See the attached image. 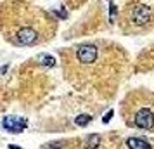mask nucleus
<instances>
[{"label":"nucleus","instance_id":"obj_1","mask_svg":"<svg viewBox=\"0 0 154 149\" xmlns=\"http://www.w3.org/2000/svg\"><path fill=\"white\" fill-rule=\"evenodd\" d=\"M121 113L130 127L154 130V97L151 95H132L126 102H123Z\"/></svg>","mask_w":154,"mask_h":149},{"label":"nucleus","instance_id":"obj_2","mask_svg":"<svg viewBox=\"0 0 154 149\" xmlns=\"http://www.w3.org/2000/svg\"><path fill=\"white\" fill-rule=\"evenodd\" d=\"M14 43L17 45H35L38 40H40V35H38V31L33 29L31 26H21V28L17 29L14 33Z\"/></svg>","mask_w":154,"mask_h":149},{"label":"nucleus","instance_id":"obj_3","mask_svg":"<svg viewBox=\"0 0 154 149\" xmlns=\"http://www.w3.org/2000/svg\"><path fill=\"white\" fill-rule=\"evenodd\" d=\"M75 54H76V59L82 64L90 66V64H94L97 61L99 49H97V45H94V43H85V45H80V47H78Z\"/></svg>","mask_w":154,"mask_h":149},{"label":"nucleus","instance_id":"obj_4","mask_svg":"<svg viewBox=\"0 0 154 149\" xmlns=\"http://www.w3.org/2000/svg\"><path fill=\"white\" fill-rule=\"evenodd\" d=\"M132 21L135 24H139V26H144L147 23L151 21V9L144 5V4H139V5H135L132 11Z\"/></svg>","mask_w":154,"mask_h":149},{"label":"nucleus","instance_id":"obj_5","mask_svg":"<svg viewBox=\"0 0 154 149\" xmlns=\"http://www.w3.org/2000/svg\"><path fill=\"white\" fill-rule=\"evenodd\" d=\"M4 128L9 130V132L19 134V132H23L26 128V120L16 118V116H7V118H4Z\"/></svg>","mask_w":154,"mask_h":149},{"label":"nucleus","instance_id":"obj_6","mask_svg":"<svg viewBox=\"0 0 154 149\" xmlns=\"http://www.w3.org/2000/svg\"><path fill=\"white\" fill-rule=\"evenodd\" d=\"M126 146H128V149H152L149 142H146L144 139H139V137H130L126 141Z\"/></svg>","mask_w":154,"mask_h":149},{"label":"nucleus","instance_id":"obj_7","mask_svg":"<svg viewBox=\"0 0 154 149\" xmlns=\"http://www.w3.org/2000/svg\"><path fill=\"white\" fill-rule=\"evenodd\" d=\"M99 142H100V137L94 134V135H90V137H88V141H87V147H88V149H95Z\"/></svg>","mask_w":154,"mask_h":149},{"label":"nucleus","instance_id":"obj_8","mask_svg":"<svg viewBox=\"0 0 154 149\" xmlns=\"http://www.w3.org/2000/svg\"><path fill=\"white\" fill-rule=\"evenodd\" d=\"M92 120V116L90 114H82V116H76V125L78 127H85V125H88V121Z\"/></svg>","mask_w":154,"mask_h":149},{"label":"nucleus","instance_id":"obj_9","mask_svg":"<svg viewBox=\"0 0 154 149\" xmlns=\"http://www.w3.org/2000/svg\"><path fill=\"white\" fill-rule=\"evenodd\" d=\"M64 144L63 142H49V144H45L43 149H63Z\"/></svg>","mask_w":154,"mask_h":149},{"label":"nucleus","instance_id":"obj_10","mask_svg":"<svg viewBox=\"0 0 154 149\" xmlns=\"http://www.w3.org/2000/svg\"><path fill=\"white\" fill-rule=\"evenodd\" d=\"M43 63H45V66H56V59L54 57H50V56H45L43 57Z\"/></svg>","mask_w":154,"mask_h":149},{"label":"nucleus","instance_id":"obj_11","mask_svg":"<svg viewBox=\"0 0 154 149\" xmlns=\"http://www.w3.org/2000/svg\"><path fill=\"white\" fill-rule=\"evenodd\" d=\"M112 114H114V113H112V109H111V111H107V113L104 114V118H102V121H104V123H107V121H109V120L112 118Z\"/></svg>","mask_w":154,"mask_h":149},{"label":"nucleus","instance_id":"obj_12","mask_svg":"<svg viewBox=\"0 0 154 149\" xmlns=\"http://www.w3.org/2000/svg\"><path fill=\"white\" fill-rule=\"evenodd\" d=\"M11 149H21V147H17V146H12V147H11Z\"/></svg>","mask_w":154,"mask_h":149}]
</instances>
